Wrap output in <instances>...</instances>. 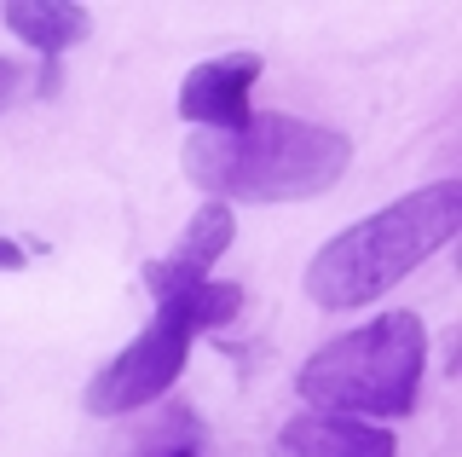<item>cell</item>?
Here are the masks:
<instances>
[{
    "mask_svg": "<svg viewBox=\"0 0 462 457\" xmlns=\"http://www.w3.org/2000/svg\"><path fill=\"white\" fill-rule=\"evenodd\" d=\"M23 64L18 59H0V110H12V105H18V98H23Z\"/></svg>",
    "mask_w": 462,
    "mask_h": 457,
    "instance_id": "cell-10",
    "label": "cell"
},
{
    "mask_svg": "<svg viewBox=\"0 0 462 457\" xmlns=\"http://www.w3.org/2000/svg\"><path fill=\"white\" fill-rule=\"evenodd\" d=\"M462 232V180L445 174L433 185H416L411 197L353 220L336 232L324 249L307 261V295L324 312H353L370 307L404 284L422 261H433L451 238Z\"/></svg>",
    "mask_w": 462,
    "mask_h": 457,
    "instance_id": "cell-2",
    "label": "cell"
},
{
    "mask_svg": "<svg viewBox=\"0 0 462 457\" xmlns=\"http://www.w3.org/2000/svg\"><path fill=\"white\" fill-rule=\"evenodd\" d=\"M0 18H6V30L18 35L29 52H41V59H52V64L93 35V12H87L81 0H12Z\"/></svg>",
    "mask_w": 462,
    "mask_h": 457,
    "instance_id": "cell-7",
    "label": "cell"
},
{
    "mask_svg": "<svg viewBox=\"0 0 462 457\" xmlns=\"http://www.w3.org/2000/svg\"><path fill=\"white\" fill-rule=\"evenodd\" d=\"M428 377V324L422 312H375L358 331L329 336L295 370V394L312 411H336L358 423H399L416 411Z\"/></svg>",
    "mask_w": 462,
    "mask_h": 457,
    "instance_id": "cell-3",
    "label": "cell"
},
{
    "mask_svg": "<svg viewBox=\"0 0 462 457\" xmlns=\"http://www.w3.org/2000/svg\"><path fill=\"white\" fill-rule=\"evenodd\" d=\"M231 238H237V214H231L226 203H202L191 220H185V232H180V244H173L168 261H180L185 273L208 278V266L231 249Z\"/></svg>",
    "mask_w": 462,
    "mask_h": 457,
    "instance_id": "cell-9",
    "label": "cell"
},
{
    "mask_svg": "<svg viewBox=\"0 0 462 457\" xmlns=\"http://www.w3.org/2000/svg\"><path fill=\"white\" fill-rule=\"evenodd\" d=\"M180 163L208 203H307L341 185L353 139L289 110H254L237 134H191Z\"/></svg>",
    "mask_w": 462,
    "mask_h": 457,
    "instance_id": "cell-1",
    "label": "cell"
},
{
    "mask_svg": "<svg viewBox=\"0 0 462 457\" xmlns=\"http://www.w3.org/2000/svg\"><path fill=\"white\" fill-rule=\"evenodd\" d=\"M260 81V59L254 52H220V59H202L185 70L180 81V117L197 127V134H237L243 122L254 117L249 93Z\"/></svg>",
    "mask_w": 462,
    "mask_h": 457,
    "instance_id": "cell-5",
    "label": "cell"
},
{
    "mask_svg": "<svg viewBox=\"0 0 462 457\" xmlns=\"http://www.w3.org/2000/svg\"><path fill=\"white\" fill-rule=\"evenodd\" d=\"M180 457H202V452H180Z\"/></svg>",
    "mask_w": 462,
    "mask_h": 457,
    "instance_id": "cell-13",
    "label": "cell"
},
{
    "mask_svg": "<svg viewBox=\"0 0 462 457\" xmlns=\"http://www.w3.org/2000/svg\"><path fill=\"white\" fill-rule=\"evenodd\" d=\"M272 457H399L393 428L336 417V411H300L278 428Z\"/></svg>",
    "mask_w": 462,
    "mask_h": 457,
    "instance_id": "cell-6",
    "label": "cell"
},
{
    "mask_svg": "<svg viewBox=\"0 0 462 457\" xmlns=\"http://www.w3.org/2000/svg\"><path fill=\"white\" fill-rule=\"evenodd\" d=\"M237 312H243V290L220 278H202L185 295H173V302H156V319L116 359H105V370L87 382L81 406L93 417H134V411L162 406L173 394V382L185 377V365H191L197 336L226 331Z\"/></svg>",
    "mask_w": 462,
    "mask_h": 457,
    "instance_id": "cell-4",
    "label": "cell"
},
{
    "mask_svg": "<svg viewBox=\"0 0 462 457\" xmlns=\"http://www.w3.org/2000/svg\"><path fill=\"white\" fill-rule=\"evenodd\" d=\"M197 440H202V423L185 406L162 399L151 411H134L110 434V446H98L93 457H180V452H197Z\"/></svg>",
    "mask_w": 462,
    "mask_h": 457,
    "instance_id": "cell-8",
    "label": "cell"
},
{
    "mask_svg": "<svg viewBox=\"0 0 462 457\" xmlns=\"http://www.w3.org/2000/svg\"><path fill=\"white\" fill-rule=\"evenodd\" d=\"M23 261H29V249H23V244H12V238H0V273H18Z\"/></svg>",
    "mask_w": 462,
    "mask_h": 457,
    "instance_id": "cell-12",
    "label": "cell"
},
{
    "mask_svg": "<svg viewBox=\"0 0 462 457\" xmlns=\"http://www.w3.org/2000/svg\"><path fill=\"white\" fill-rule=\"evenodd\" d=\"M58 88H64V70H58L52 59H41V70H35V93H41V98H52Z\"/></svg>",
    "mask_w": 462,
    "mask_h": 457,
    "instance_id": "cell-11",
    "label": "cell"
}]
</instances>
